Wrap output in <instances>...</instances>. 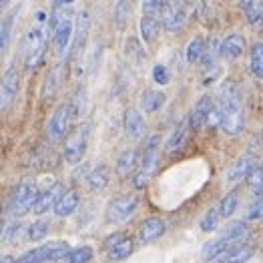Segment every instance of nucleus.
I'll list each match as a JSON object with an SVG mask.
<instances>
[{"label":"nucleus","instance_id":"1","mask_svg":"<svg viewBox=\"0 0 263 263\" xmlns=\"http://www.w3.org/2000/svg\"><path fill=\"white\" fill-rule=\"evenodd\" d=\"M217 109L221 112V129L229 137H237L245 129V109H243V97L237 83L233 79H227L219 90Z\"/></svg>","mask_w":263,"mask_h":263},{"label":"nucleus","instance_id":"2","mask_svg":"<svg viewBox=\"0 0 263 263\" xmlns=\"http://www.w3.org/2000/svg\"><path fill=\"white\" fill-rule=\"evenodd\" d=\"M70 247L66 241H52V243H44L39 245L34 249H28L24 251L18 263H50V261H63L66 255H68Z\"/></svg>","mask_w":263,"mask_h":263},{"label":"nucleus","instance_id":"3","mask_svg":"<svg viewBox=\"0 0 263 263\" xmlns=\"http://www.w3.org/2000/svg\"><path fill=\"white\" fill-rule=\"evenodd\" d=\"M36 197H39V189H36V185L32 183V181H21L14 189H12V193H10V197H8V213L10 215H24L26 211H30L32 207H34V203H36Z\"/></svg>","mask_w":263,"mask_h":263},{"label":"nucleus","instance_id":"4","mask_svg":"<svg viewBox=\"0 0 263 263\" xmlns=\"http://www.w3.org/2000/svg\"><path fill=\"white\" fill-rule=\"evenodd\" d=\"M139 207V197L135 195H119V197L110 199L107 209H105V219L110 225H123L131 219Z\"/></svg>","mask_w":263,"mask_h":263},{"label":"nucleus","instance_id":"5","mask_svg":"<svg viewBox=\"0 0 263 263\" xmlns=\"http://www.w3.org/2000/svg\"><path fill=\"white\" fill-rule=\"evenodd\" d=\"M26 54H24V66L30 70V68H36V66L43 63V57L46 52V46H48V36H46V28L44 26H36L32 28L28 34H26Z\"/></svg>","mask_w":263,"mask_h":263},{"label":"nucleus","instance_id":"6","mask_svg":"<svg viewBox=\"0 0 263 263\" xmlns=\"http://www.w3.org/2000/svg\"><path fill=\"white\" fill-rule=\"evenodd\" d=\"M88 131H90L88 125H81L77 131L70 133V135L66 137L63 155H65V161L68 163V165H77V163H81L83 155H85V151H87Z\"/></svg>","mask_w":263,"mask_h":263},{"label":"nucleus","instance_id":"7","mask_svg":"<svg viewBox=\"0 0 263 263\" xmlns=\"http://www.w3.org/2000/svg\"><path fill=\"white\" fill-rule=\"evenodd\" d=\"M68 121H70V107L68 103L59 105L54 112L50 115L46 123V137L50 143H61L66 141V131H68Z\"/></svg>","mask_w":263,"mask_h":263},{"label":"nucleus","instance_id":"8","mask_svg":"<svg viewBox=\"0 0 263 263\" xmlns=\"http://www.w3.org/2000/svg\"><path fill=\"white\" fill-rule=\"evenodd\" d=\"M105 249H107V257L110 261H123L127 257H131L135 251V241L131 237H127L125 233H112L109 239L105 241Z\"/></svg>","mask_w":263,"mask_h":263},{"label":"nucleus","instance_id":"9","mask_svg":"<svg viewBox=\"0 0 263 263\" xmlns=\"http://www.w3.org/2000/svg\"><path fill=\"white\" fill-rule=\"evenodd\" d=\"M189 12L187 6L181 2H167L165 12H163V28L167 32H181L187 24Z\"/></svg>","mask_w":263,"mask_h":263},{"label":"nucleus","instance_id":"10","mask_svg":"<svg viewBox=\"0 0 263 263\" xmlns=\"http://www.w3.org/2000/svg\"><path fill=\"white\" fill-rule=\"evenodd\" d=\"M18 88H21V74L14 66H10L6 70V74L2 77V87H0V107H2V110L12 105V101L18 95Z\"/></svg>","mask_w":263,"mask_h":263},{"label":"nucleus","instance_id":"11","mask_svg":"<svg viewBox=\"0 0 263 263\" xmlns=\"http://www.w3.org/2000/svg\"><path fill=\"white\" fill-rule=\"evenodd\" d=\"M255 167H257L255 153L247 151V153L239 155V157L233 161V165H229V169H227V181L237 183V181H241V179H249V175L253 173Z\"/></svg>","mask_w":263,"mask_h":263},{"label":"nucleus","instance_id":"12","mask_svg":"<svg viewBox=\"0 0 263 263\" xmlns=\"http://www.w3.org/2000/svg\"><path fill=\"white\" fill-rule=\"evenodd\" d=\"M165 231H167L165 221L159 219V217H147V219L141 221V225H139V229H137L139 243H141V245H149V243L157 241L159 237H163Z\"/></svg>","mask_w":263,"mask_h":263},{"label":"nucleus","instance_id":"13","mask_svg":"<svg viewBox=\"0 0 263 263\" xmlns=\"http://www.w3.org/2000/svg\"><path fill=\"white\" fill-rule=\"evenodd\" d=\"M159 145H161V137L159 135H151L147 145H145V151H143V161H141L139 173H143L149 179L153 177L155 169H157V163H159Z\"/></svg>","mask_w":263,"mask_h":263},{"label":"nucleus","instance_id":"14","mask_svg":"<svg viewBox=\"0 0 263 263\" xmlns=\"http://www.w3.org/2000/svg\"><path fill=\"white\" fill-rule=\"evenodd\" d=\"M123 129H125L127 137L131 141H141L147 133V125H145L143 115L137 109H127L123 115Z\"/></svg>","mask_w":263,"mask_h":263},{"label":"nucleus","instance_id":"15","mask_svg":"<svg viewBox=\"0 0 263 263\" xmlns=\"http://www.w3.org/2000/svg\"><path fill=\"white\" fill-rule=\"evenodd\" d=\"M233 247H237V245H233V243H229L227 239H223V237H215V239H211V241H207L203 245V249H201V259L205 263H217L227 253V251H231Z\"/></svg>","mask_w":263,"mask_h":263},{"label":"nucleus","instance_id":"16","mask_svg":"<svg viewBox=\"0 0 263 263\" xmlns=\"http://www.w3.org/2000/svg\"><path fill=\"white\" fill-rule=\"evenodd\" d=\"M213 109H215L213 99H211L209 95H203L197 103H195V107H193V110H191V115H189V125H191V129L195 131V129H199L201 125H205Z\"/></svg>","mask_w":263,"mask_h":263},{"label":"nucleus","instance_id":"17","mask_svg":"<svg viewBox=\"0 0 263 263\" xmlns=\"http://www.w3.org/2000/svg\"><path fill=\"white\" fill-rule=\"evenodd\" d=\"M141 155L137 149H127L125 153L119 155L117 159V165H115V171L119 177H129L133 171H139L141 169Z\"/></svg>","mask_w":263,"mask_h":263},{"label":"nucleus","instance_id":"18","mask_svg":"<svg viewBox=\"0 0 263 263\" xmlns=\"http://www.w3.org/2000/svg\"><path fill=\"white\" fill-rule=\"evenodd\" d=\"M63 193H59V185H52L48 189H39V197H36V203L32 207V213L34 215H44L48 213L50 209H54L57 201Z\"/></svg>","mask_w":263,"mask_h":263},{"label":"nucleus","instance_id":"19","mask_svg":"<svg viewBox=\"0 0 263 263\" xmlns=\"http://www.w3.org/2000/svg\"><path fill=\"white\" fill-rule=\"evenodd\" d=\"M81 205V195L77 189H68V191H63V195L59 197L57 205H54V215L57 217H68L72 215Z\"/></svg>","mask_w":263,"mask_h":263},{"label":"nucleus","instance_id":"20","mask_svg":"<svg viewBox=\"0 0 263 263\" xmlns=\"http://www.w3.org/2000/svg\"><path fill=\"white\" fill-rule=\"evenodd\" d=\"M245 52V39L241 34H229L221 41V57L225 61H237Z\"/></svg>","mask_w":263,"mask_h":263},{"label":"nucleus","instance_id":"21","mask_svg":"<svg viewBox=\"0 0 263 263\" xmlns=\"http://www.w3.org/2000/svg\"><path fill=\"white\" fill-rule=\"evenodd\" d=\"M74 41V26H72V21L63 22L59 28L52 30V44H54V50L59 54L66 52V48L72 44Z\"/></svg>","mask_w":263,"mask_h":263},{"label":"nucleus","instance_id":"22","mask_svg":"<svg viewBox=\"0 0 263 263\" xmlns=\"http://www.w3.org/2000/svg\"><path fill=\"white\" fill-rule=\"evenodd\" d=\"M165 92L163 90H157V88H145L139 97V103H141V109L145 110L147 115H153L157 110L165 105Z\"/></svg>","mask_w":263,"mask_h":263},{"label":"nucleus","instance_id":"23","mask_svg":"<svg viewBox=\"0 0 263 263\" xmlns=\"http://www.w3.org/2000/svg\"><path fill=\"white\" fill-rule=\"evenodd\" d=\"M72 2H65V0H54L52 2V14H50V30L59 28L63 22L72 21L70 14H72Z\"/></svg>","mask_w":263,"mask_h":263},{"label":"nucleus","instance_id":"24","mask_svg":"<svg viewBox=\"0 0 263 263\" xmlns=\"http://www.w3.org/2000/svg\"><path fill=\"white\" fill-rule=\"evenodd\" d=\"M247 233H249V229H247V223L245 221H231V223H227L221 229L219 237L227 239V241L233 243V245H237V243L243 241L247 237Z\"/></svg>","mask_w":263,"mask_h":263},{"label":"nucleus","instance_id":"25","mask_svg":"<svg viewBox=\"0 0 263 263\" xmlns=\"http://www.w3.org/2000/svg\"><path fill=\"white\" fill-rule=\"evenodd\" d=\"M191 125H189V119L185 121V123H181L179 127H177L173 135L169 137V141H167V151H181V149H185V145H187V141H189V135H191Z\"/></svg>","mask_w":263,"mask_h":263},{"label":"nucleus","instance_id":"26","mask_svg":"<svg viewBox=\"0 0 263 263\" xmlns=\"http://www.w3.org/2000/svg\"><path fill=\"white\" fill-rule=\"evenodd\" d=\"M241 10L245 12V18L251 26H259L263 24V2L257 0H243L239 2Z\"/></svg>","mask_w":263,"mask_h":263},{"label":"nucleus","instance_id":"27","mask_svg":"<svg viewBox=\"0 0 263 263\" xmlns=\"http://www.w3.org/2000/svg\"><path fill=\"white\" fill-rule=\"evenodd\" d=\"M253 253H255V249L251 245H237L231 251H227L217 263H247L253 257Z\"/></svg>","mask_w":263,"mask_h":263},{"label":"nucleus","instance_id":"28","mask_svg":"<svg viewBox=\"0 0 263 263\" xmlns=\"http://www.w3.org/2000/svg\"><path fill=\"white\" fill-rule=\"evenodd\" d=\"M205 52H207V48H205V39H203V36H195V39L189 41L187 48H185V61H187L189 65H197L199 61H203Z\"/></svg>","mask_w":263,"mask_h":263},{"label":"nucleus","instance_id":"29","mask_svg":"<svg viewBox=\"0 0 263 263\" xmlns=\"http://www.w3.org/2000/svg\"><path fill=\"white\" fill-rule=\"evenodd\" d=\"M139 30H141L143 43L147 44L155 43V39L159 34V18H155V16H143L141 22H139Z\"/></svg>","mask_w":263,"mask_h":263},{"label":"nucleus","instance_id":"30","mask_svg":"<svg viewBox=\"0 0 263 263\" xmlns=\"http://www.w3.org/2000/svg\"><path fill=\"white\" fill-rule=\"evenodd\" d=\"M221 219H223V215H221L219 205H215V207L207 209V213L201 217L199 227H201V231H205V233H213V231H217V229H219Z\"/></svg>","mask_w":263,"mask_h":263},{"label":"nucleus","instance_id":"31","mask_svg":"<svg viewBox=\"0 0 263 263\" xmlns=\"http://www.w3.org/2000/svg\"><path fill=\"white\" fill-rule=\"evenodd\" d=\"M88 187L92 191H103L107 185H109V173H107V167L105 165H97L87 177Z\"/></svg>","mask_w":263,"mask_h":263},{"label":"nucleus","instance_id":"32","mask_svg":"<svg viewBox=\"0 0 263 263\" xmlns=\"http://www.w3.org/2000/svg\"><path fill=\"white\" fill-rule=\"evenodd\" d=\"M249 66H251V72L263 79V39H259L257 43L251 46V52H249Z\"/></svg>","mask_w":263,"mask_h":263},{"label":"nucleus","instance_id":"33","mask_svg":"<svg viewBox=\"0 0 263 263\" xmlns=\"http://www.w3.org/2000/svg\"><path fill=\"white\" fill-rule=\"evenodd\" d=\"M92 253H95V251H92L90 245H81V247L70 249L68 255H66L61 263H88L92 259Z\"/></svg>","mask_w":263,"mask_h":263},{"label":"nucleus","instance_id":"34","mask_svg":"<svg viewBox=\"0 0 263 263\" xmlns=\"http://www.w3.org/2000/svg\"><path fill=\"white\" fill-rule=\"evenodd\" d=\"M237 205H239V191H237V189H233V191H229L225 197L221 199V203H219V209H221L223 219H229V217L235 213Z\"/></svg>","mask_w":263,"mask_h":263},{"label":"nucleus","instance_id":"35","mask_svg":"<svg viewBox=\"0 0 263 263\" xmlns=\"http://www.w3.org/2000/svg\"><path fill=\"white\" fill-rule=\"evenodd\" d=\"M249 191L255 199L263 197V161L257 163V167L253 169V173L249 175Z\"/></svg>","mask_w":263,"mask_h":263},{"label":"nucleus","instance_id":"36","mask_svg":"<svg viewBox=\"0 0 263 263\" xmlns=\"http://www.w3.org/2000/svg\"><path fill=\"white\" fill-rule=\"evenodd\" d=\"M48 227L50 223L46 219H36L30 227H28V239L30 241H41L48 235Z\"/></svg>","mask_w":263,"mask_h":263},{"label":"nucleus","instance_id":"37","mask_svg":"<svg viewBox=\"0 0 263 263\" xmlns=\"http://www.w3.org/2000/svg\"><path fill=\"white\" fill-rule=\"evenodd\" d=\"M87 92L83 90V88H79V92L72 97V101L68 103V107H70V117L72 119H79L83 112H85V107H87Z\"/></svg>","mask_w":263,"mask_h":263},{"label":"nucleus","instance_id":"38","mask_svg":"<svg viewBox=\"0 0 263 263\" xmlns=\"http://www.w3.org/2000/svg\"><path fill=\"white\" fill-rule=\"evenodd\" d=\"M165 6H167V2H163V0H145V2H141L143 16H155V18H159V14L163 16Z\"/></svg>","mask_w":263,"mask_h":263},{"label":"nucleus","instance_id":"39","mask_svg":"<svg viewBox=\"0 0 263 263\" xmlns=\"http://www.w3.org/2000/svg\"><path fill=\"white\" fill-rule=\"evenodd\" d=\"M12 26H14V14L6 16V18L2 21V28H0V50H2V52L8 48L10 34H12Z\"/></svg>","mask_w":263,"mask_h":263},{"label":"nucleus","instance_id":"40","mask_svg":"<svg viewBox=\"0 0 263 263\" xmlns=\"http://www.w3.org/2000/svg\"><path fill=\"white\" fill-rule=\"evenodd\" d=\"M263 219V197L255 199L249 207H247V211H245V215H243V221L247 223V221H259Z\"/></svg>","mask_w":263,"mask_h":263},{"label":"nucleus","instance_id":"41","mask_svg":"<svg viewBox=\"0 0 263 263\" xmlns=\"http://www.w3.org/2000/svg\"><path fill=\"white\" fill-rule=\"evenodd\" d=\"M151 77H153V81L157 85H167V83H169V70L163 65H155Z\"/></svg>","mask_w":263,"mask_h":263},{"label":"nucleus","instance_id":"42","mask_svg":"<svg viewBox=\"0 0 263 263\" xmlns=\"http://www.w3.org/2000/svg\"><path fill=\"white\" fill-rule=\"evenodd\" d=\"M0 263H18V259H14L12 255H4V257H2V261H0Z\"/></svg>","mask_w":263,"mask_h":263}]
</instances>
